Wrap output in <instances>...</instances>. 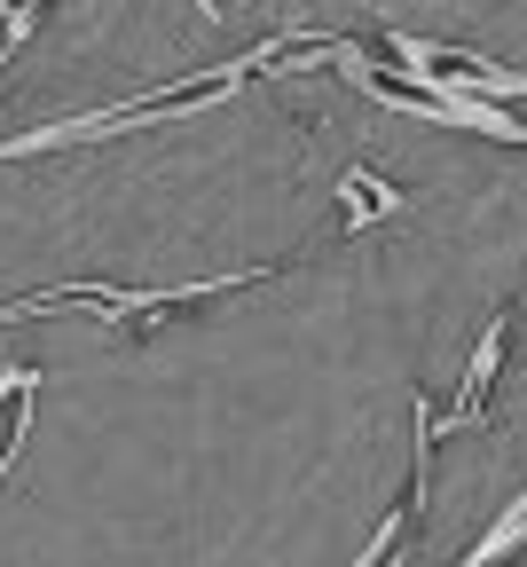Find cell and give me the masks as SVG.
<instances>
[{
  "label": "cell",
  "mask_w": 527,
  "mask_h": 567,
  "mask_svg": "<svg viewBox=\"0 0 527 567\" xmlns=\"http://www.w3.org/2000/svg\"><path fill=\"white\" fill-rule=\"evenodd\" d=\"M299 55H308V32H268V40H252L245 55H229L220 71H197V80H182V87H166V95L111 103V111H80V118H55V126H24V134L0 142V166L71 151V142H111V134L149 126V118H197V111H213V103H229L237 87H252L260 71H299Z\"/></svg>",
  "instance_id": "1"
},
{
  "label": "cell",
  "mask_w": 527,
  "mask_h": 567,
  "mask_svg": "<svg viewBox=\"0 0 527 567\" xmlns=\"http://www.w3.org/2000/svg\"><path fill=\"white\" fill-rule=\"evenodd\" d=\"M283 268H237V276H189V284H40V292L0 308V331L24 323V316H80V323H103L118 339H142L158 331L166 316L197 308V300H220V292H245V284H276Z\"/></svg>",
  "instance_id": "2"
},
{
  "label": "cell",
  "mask_w": 527,
  "mask_h": 567,
  "mask_svg": "<svg viewBox=\"0 0 527 567\" xmlns=\"http://www.w3.org/2000/svg\"><path fill=\"white\" fill-rule=\"evenodd\" d=\"M512 331H519V308H496V316H488V331L473 339V363H465L457 394H448L441 410H433V402H417V457H410V513H417V520H425V473H433L441 442H448V434H465V425H488V394H496V379H504Z\"/></svg>",
  "instance_id": "3"
},
{
  "label": "cell",
  "mask_w": 527,
  "mask_h": 567,
  "mask_svg": "<svg viewBox=\"0 0 527 567\" xmlns=\"http://www.w3.org/2000/svg\"><path fill=\"white\" fill-rule=\"evenodd\" d=\"M386 55H394L402 80H417L441 103H496L504 111V103L527 95V71H512V63L480 55V48H448V40H425V32H394Z\"/></svg>",
  "instance_id": "4"
},
{
  "label": "cell",
  "mask_w": 527,
  "mask_h": 567,
  "mask_svg": "<svg viewBox=\"0 0 527 567\" xmlns=\"http://www.w3.org/2000/svg\"><path fill=\"white\" fill-rule=\"evenodd\" d=\"M339 213H347V229H386L410 213V189H394L386 174H370V166H347L339 174Z\"/></svg>",
  "instance_id": "5"
},
{
  "label": "cell",
  "mask_w": 527,
  "mask_h": 567,
  "mask_svg": "<svg viewBox=\"0 0 527 567\" xmlns=\"http://www.w3.org/2000/svg\"><path fill=\"white\" fill-rule=\"evenodd\" d=\"M32 402H40V371L32 363H9V371H0V473L17 465V450L32 434Z\"/></svg>",
  "instance_id": "6"
}]
</instances>
